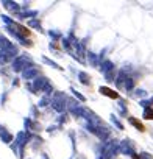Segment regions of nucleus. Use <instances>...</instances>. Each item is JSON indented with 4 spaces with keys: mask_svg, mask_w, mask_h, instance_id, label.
<instances>
[{
    "mask_svg": "<svg viewBox=\"0 0 153 159\" xmlns=\"http://www.w3.org/2000/svg\"><path fill=\"white\" fill-rule=\"evenodd\" d=\"M100 94H103V95H106V97H109V98H114V100H117V98L120 97L116 91H113V89H109V88H106V86L100 88Z\"/></svg>",
    "mask_w": 153,
    "mask_h": 159,
    "instance_id": "1",
    "label": "nucleus"
},
{
    "mask_svg": "<svg viewBox=\"0 0 153 159\" xmlns=\"http://www.w3.org/2000/svg\"><path fill=\"white\" fill-rule=\"evenodd\" d=\"M128 120H130V123H131L136 129H139L141 133H144V131H145V125H144L141 120H137V119H134V117H130Z\"/></svg>",
    "mask_w": 153,
    "mask_h": 159,
    "instance_id": "2",
    "label": "nucleus"
},
{
    "mask_svg": "<svg viewBox=\"0 0 153 159\" xmlns=\"http://www.w3.org/2000/svg\"><path fill=\"white\" fill-rule=\"evenodd\" d=\"M144 119L153 120V108H151V106H148V108L145 109V112H144Z\"/></svg>",
    "mask_w": 153,
    "mask_h": 159,
    "instance_id": "4",
    "label": "nucleus"
},
{
    "mask_svg": "<svg viewBox=\"0 0 153 159\" xmlns=\"http://www.w3.org/2000/svg\"><path fill=\"white\" fill-rule=\"evenodd\" d=\"M16 28L19 30V33H21L22 36H25V38H30V36H31V31H30L28 28H25L24 25H19V24H16Z\"/></svg>",
    "mask_w": 153,
    "mask_h": 159,
    "instance_id": "3",
    "label": "nucleus"
}]
</instances>
